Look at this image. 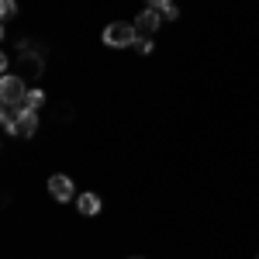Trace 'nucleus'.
Wrapping results in <instances>:
<instances>
[{
	"instance_id": "obj_1",
	"label": "nucleus",
	"mask_w": 259,
	"mask_h": 259,
	"mask_svg": "<svg viewBox=\"0 0 259 259\" xmlns=\"http://www.w3.org/2000/svg\"><path fill=\"white\" fill-rule=\"evenodd\" d=\"M100 38H104L107 49H132V45L139 41V31H135V24H128V21H114V24L104 28Z\"/></svg>"
},
{
	"instance_id": "obj_2",
	"label": "nucleus",
	"mask_w": 259,
	"mask_h": 259,
	"mask_svg": "<svg viewBox=\"0 0 259 259\" xmlns=\"http://www.w3.org/2000/svg\"><path fill=\"white\" fill-rule=\"evenodd\" d=\"M28 80L24 76H14V73H7L4 80H0V104H14V107H21V100L28 97Z\"/></svg>"
},
{
	"instance_id": "obj_3",
	"label": "nucleus",
	"mask_w": 259,
	"mask_h": 259,
	"mask_svg": "<svg viewBox=\"0 0 259 259\" xmlns=\"http://www.w3.org/2000/svg\"><path fill=\"white\" fill-rule=\"evenodd\" d=\"M162 11H156V7H145V11H142L139 18L132 21V24H135V31H139L142 38H149V35H152V31H159V24H162Z\"/></svg>"
},
{
	"instance_id": "obj_4",
	"label": "nucleus",
	"mask_w": 259,
	"mask_h": 259,
	"mask_svg": "<svg viewBox=\"0 0 259 259\" xmlns=\"http://www.w3.org/2000/svg\"><path fill=\"white\" fill-rule=\"evenodd\" d=\"M49 194L59 200V204H66V200H73V180L69 177H62V173H56V177H49Z\"/></svg>"
},
{
	"instance_id": "obj_5",
	"label": "nucleus",
	"mask_w": 259,
	"mask_h": 259,
	"mask_svg": "<svg viewBox=\"0 0 259 259\" xmlns=\"http://www.w3.org/2000/svg\"><path fill=\"white\" fill-rule=\"evenodd\" d=\"M18 118H21V107H14V104L0 107V124H4L7 135H18Z\"/></svg>"
},
{
	"instance_id": "obj_6",
	"label": "nucleus",
	"mask_w": 259,
	"mask_h": 259,
	"mask_svg": "<svg viewBox=\"0 0 259 259\" xmlns=\"http://www.w3.org/2000/svg\"><path fill=\"white\" fill-rule=\"evenodd\" d=\"M38 132V114L35 111H21V118H18V135L21 139H31Z\"/></svg>"
},
{
	"instance_id": "obj_7",
	"label": "nucleus",
	"mask_w": 259,
	"mask_h": 259,
	"mask_svg": "<svg viewBox=\"0 0 259 259\" xmlns=\"http://www.w3.org/2000/svg\"><path fill=\"white\" fill-rule=\"evenodd\" d=\"M76 207H80L83 218H94V214H100V197L97 194H80L76 197Z\"/></svg>"
},
{
	"instance_id": "obj_8",
	"label": "nucleus",
	"mask_w": 259,
	"mask_h": 259,
	"mask_svg": "<svg viewBox=\"0 0 259 259\" xmlns=\"http://www.w3.org/2000/svg\"><path fill=\"white\" fill-rule=\"evenodd\" d=\"M41 104H45V94H41V90H28V97L21 100V111H35V114H38Z\"/></svg>"
},
{
	"instance_id": "obj_9",
	"label": "nucleus",
	"mask_w": 259,
	"mask_h": 259,
	"mask_svg": "<svg viewBox=\"0 0 259 259\" xmlns=\"http://www.w3.org/2000/svg\"><path fill=\"white\" fill-rule=\"evenodd\" d=\"M0 14H4V21H11L18 14V4H14V0H4V4H0Z\"/></svg>"
},
{
	"instance_id": "obj_10",
	"label": "nucleus",
	"mask_w": 259,
	"mask_h": 259,
	"mask_svg": "<svg viewBox=\"0 0 259 259\" xmlns=\"http://www.w3.org/2000/svg\"><path fill=\"white\" fill-rule=\"evenodd\" d=\"M132 49H135L139 56H149V52H152V41H149V38H142V35H139V41H135Z\"/></svg>"
},
{
	"instance_id": "obj_11",
	"label": "nucleus",
	"mask_w": 259,
	"mask_h": 259,
	"mask_svg": "<svg viewBox=\"0 0 259 259\" xmlns=\"http://www.w3.org/2000/svg\"><path fill=\"white\" fill-rule=\"evenodd\" d=\"M162 18H166V21H177L180 18V7H177V4H166V7H162Z\"/></svg>"
},
{
	"instance_id": "obj_12",
	"label": "nucleus",
	"mask_w": 259,
	"mask_h": 259,
	"mask_svg": "<svg viewBox=\"0 0 259 259\" xmlns=\"http://www.w3.org/2000/svg\"><path fill=\"white\" fill-rule=\"evenodd\" d=\"M166 4H173V0H149V7H156V11H162Z\"/></svg>"
},
{
	"instance_id": "obj_13",
	"label": "nucleus",
	"mask_w": 259,
	"mask_h": 259,
	"mask_svg": "<svg viewBox=\"0 0 259 259\" xmlns=\"http://www.w3.org/2000/svg\"><path fill=\"white\" fill-rule=\"evenodd\" d=\"M135 259H139V256H135Z\"/></svg>"
},
{
	"instance_id": "obj_14",
	"label": "nucleus",
	"mask_w": 259,
	"mask_h": 259,
	"mask_svg": "<svg viewBox=\"0 0 259 259\" xmlns=\"http://www.w3.org/2000/svg\"><path fill=\"white\" fill-rule=\"evenodd\" d=\"M256 259H259V256H256Z\"/></svg>"
}]
</instances>
